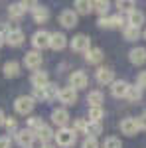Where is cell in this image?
Returning <instances> with one entry per match:
<instances>
[{
  "instance_id": "cell-39",
  "label": "cell",
  "mask_w": 146,
  "mask_h": 148,
  "mask_svg": "<svg viewBox=\"0 0 146 148\" xmlns=\"http://www.w3.org/2000/svg\"><path fill=\"white\" fill-rule=\"evenodd\" d=\"M136 85H138L142 91L146 89V71H140V73H138V77H136Z\"/></svg>"
},
{
  "instance_id": "cell-42",
  "label": "cell",
  "mask_w": 146,
  "mask_h": 148,
  "mask_svg": "<svg viewBox=\"0 0 146 148\" xmlns=\"http://www.w3.org/2000/svg\"><path fill=\"white\" fill-rule=\"evenodd\" d=\"M0 148H12L10 136H0Z\"/></svg>"
},
{
  "instance_id": "cell-15",
  "label": "cell",
  "mask_w": 146,
  "mask_h": 148,
  "mask_svg": "<svg viewBox=\"0 0 146 148\" xmlns=\"http://www.w3.org/2000/svg\"><path fill=\"white\" fill-rule=\"evenodd\" d=\"M14 136H16V144H18V146L30 148V144H32V140L36 138V134L32 132V130H28V128H20Z\"/></svg>"
},
{
  "instance_id": "cell-9",
  "label": "cell",
  "mask_w": 146,
  "mask_h": 148,
  "mask_svg": "<svg viewBox=\"0 0 146 148\" xmlns=\"http://www.w3.org/2000/svg\"><path fill=\"white\" fill-rule=\"evenodd\" d=\"M24 65L28 69H32V71H38V69L42 67V63H44V56H42V51H36V49H30V51H26V56H24Z\"/></svg>"
},
{
  "instance_id": "cell-28",
  "label": "cell",
  "mask_w": 146,
  "mask_h": 148,
  "mask_svg": "<svg viewBox=\"0 0 146 148\" xmlns=\"http://www.w3.org/2000/svg\"><path fill=\"white\" fill-rule=\"evenodd\" d=\"M114 6H117V10H119L121 16L123 14H130L132 10H136V4L132 0H119V2H114Z\"/></svg>"
},
{
  "instance_id": "cell-19",
  "label": "cell",
  "mask_w": 146,
  "mask_h": 148,
  "mask_svg": "<svg viewBox=\"0 0 146 148\" xmlns=\"http://www.w3.org/2000/svg\"><path fill=\"white\" fill-rule=\"evenodd\" d=\"M103 59H105V53L101 47H91L89 51H85V61L89 65H99Z\"/></svg>"
},
{
  "instance_id": "cell-22",
  "label": "cell",
  "mask_w": 146,
  "mask_h": 148,
  "mask_svg": "<svg viewBox=\"0 0 146 148\" xmlns=\"http://www.w3.org/2000/svg\"><path fill=\"white\" fill-rule=\"evenodd\" d=\"M36 136L40 138L44 144H49V142L53 140V136H56V130H53L49 125H45V123H44V125H42V128L36 132Z\"/></svg>"
},
{
  "instance_id": "cell-10",
  "label": "cell",
  "mask_w": 146,
  "mask_h": 148,
  "mask_svg": "<svg viewBox=\"0 0 146 148\" xmlns=\"http://www.w3.org/2000/svg\"><path fill=\"white\" fill-rule=\"evenodd\" d=\"M69 121H71V114L65 107H59V109H53L51 111V123L57 126V128H67Z\"/></svg>"
},
{
  "instance_id": "cell-3",
  "label": "cell",
  "mask_w": 146,
  "mask_h": 148,
  "mask_svg": "<svg viewBox=\"0 0 146 148\" xmlns=\"http://www.w3.org/2000/svg\"><path fill=\"white\" fill-rule=\"evenodd\" d=\"M4 40H6V44L10 47H20L24 44V40H26V36H24V32L18 26H10L4 32Z\"/></svg>"
},
{
  "instance_id": "cell-23",
  "label": "cell",
  "mask_w": 146,
  "mask_h": 148,
  "mask_svg": "<svg viewBox=\"0 0 146 148\" xmlns=\"http://www.w3.org/2000/svg\"><path fill=\"white\" fill-rule=\"evenodd\" d=\"M73 10L77 12V16H89L93 12V2L91 0H75Z\"/></svg>"
},
{
  "instance_id": "cell-21",
  "label": "cell",
  "mask_w": 146,
  "mask_h": 148,
  "mask_svg": "<svg viewBox=\"0 0 146 148\" xmlns=\"http://www.w3.org/2000/svg\"><path fill=\"white\" fill-rule=\"evenodd\" d=\"M32 18H34L36 24H45L49 20V8H45L42 4H38L34 10H32Z\"/></svg>"
},
{
  "instance_id": "cell-20",
  "label": "cell",
  "mask_w": 146,
  "mask_h": 148,
  "mask_svg": "<svg viewBox=\"0 0 146 148\" xmlns=\"http://www.w3.org/2000/svg\"><path fill=\"white\" fill-rule=\"evenodd\" d=\"M30 83H32L34 89H42V87H45V85L49 83L47 71H34V75L30 77Z\"/></svg>"
},
{
  "instance_id": "cell-25",
  "label": "cell",
  "mask_w": 146,
  "mask_h": 148,
  "mask_svg": "<svg viewBox=\"0 0 146 148\" xmlns=\"http://www.w3.org/2000/svg\"><path fill=\"white\" fill-rule=\"evenodd\" d=\"M111 10V2L109 0H95L93 2V12L99 14V18H105Z\"/></svg>"
},
{
  "instance_id": "cell-32",
  "label": "cell",
  "mask_w": 146,
  "mask_h": 148,
  "mask_svg": "<svg viewBox=\"0 0 146 148\" xmlns=\"http://www.w3.org/2000/svg\"><path fill=\"white\" fill-rule=\"evenodd\" d=\"M105 116V109L103 107H89V121L91 123H101Z\"/></svg>"
},
{
  "instance_id": "cell-16",
  "label": "cell",
  "mask_w": 146,
  "mask_h": 148,
  "mask_svg": "<svg viewBox=\"0 0 146 148\" xmlns=\"http://www.w3.org/2000/svg\"><path fill=\"white\" fill-rule=\"evenodd\" d=\"M67 36L63 34V32H53L51 34V40H49V47L53 49V51H61V49H65L67 47Z\"/></svg>"
},
{
  "instance_id": "cell-37",
  "label": "cell",
  "mask_w": 146,
  "mask_h": 148,
  "mask_svg": "<svg viewBox=\"0 0 146 148\" xmlns=\"http://www.w3.org/2000/svg\"><path fill=\"white\" fill-rule=\"evenodd\" d=\"M109 28H124V20L121 14L117 16H109Z\"/></svg>"
},
{
  "instance_id": "cell-7",
  "label": "cell",
  "mask_w": 146,
  "mask_h": 148,
  "mask_svg": "<svg viewBox=\"0 0 146 148\" xmlns=\"http://www.w3.org/2000/svg\"><path fill=\"white\" fill-rule=\"evenodd\" d=\"M57 99H59V103H63L65 107H73V105H77L79 101V95L77 91L73 89V87H59V91H57Z\"/></svg>"
},
{
  "instance_id": "cell-13",
  "label": "cell",
  "mask_w": 146,
  "mask_h": 148,
  "mask_svg": "<svg viewBox=\"0 0 146 148\" xmlns=\"http://www.w3.org/2000/svg\"><path fill=\"white\" fill-rule=\"evenodd\" d=\"M130 89V83L124 79H114V83L111 85V95L114 99H126V93Z\"/></svg>"
},
{
  "instance_id": "cell-18",
  "label": "cell",
  "mask_w": 146,
  "mask_h": 148,
  "mask_svg": "<svg viewBox=\"0 0 146 148\" xmlns=\"http://www.w3.org/2000/svg\"><path fill=\"white\" fill-rule=\"evenodd\" d=\"M128 59L132 65H144L146 63V47H132L128 51Z\"/></svg>"
},
{
  "instance_id": "cell-11",
  "label": "cell",
  "mask_w": 146,
  "mask_h": 148,
  "mask_svg": "<svg viewBox=\"0 0 146 148\" xmlns=\"http://www.w3.org/2000/svg\"><path fill=\"white\" fill-rule=\"evenodd\" d=\"M69 46L73 51H79V53H85V51H89L91 49V38L85 34H77L73 36V40L69 42Z\"/></svg>"
},
{
  "instance_id": "cell-36",
  "label": "cell",
  "mask_w": 146,
  "mask_h": 148,
  "mask_svg": "<svg viewBox=\"0 0 146 148\" xmlns=\"http://www.w3.org/2000/svg\"><path fill=\"white\" fill-rule=\"evenodd\" d=\"M103 148H123V142H121V138H117V136H109V138H105Z\"/></svg>"
},
{
  "instance_id": "cell-35",
  "label": "cell",
  "mask_w": 146,
  "mask_h": 148,
  "mask_svg": "<svg viewBox=\"0 0 146 148\" xmlns=\"http://www.w3.org/2000/svg\"><path fill=\"white\" fill-rule=\"evenodd\" d=\"M4 128L8 130V132H18V119L16 116H6V121H4Z\"/></svg>"
},
{
  "instance_id": "cell-29",
  "label": "cell",
  "mask_w": 146,
  "mask_h": 148,
  "mask_svg": "<svg viewBox=\"0 0 146 148\" xmlns=\"http://www.w3.org/2000/svg\"><path fill=\"white\" fill-rule=\"evenodd\" d=\"M126 101L128 103H140L142 101V89L138 85H130V89L126 93Z\"/></svg>"
},
{
  "instance_id": "cell-30",
  "label": "cell",
  "mask_w": 146,
  "mask_h": 148,
  "mask_svg": "<svg viewBox=\"0 0 146 148\" xmlns=\"http://www.w3.org/2000/svg\"><path fill=\"white\" fill-rule=\"evenodd\" d=\"M24 14H26V10L20 6V2H14V4L8 6V16H10L12 20H20Z\"/></svg>"
},
{
  "instance_id": "cell-46",
  "label": "cell",
  "mask_w": 146,
  "mask_h": 148,
  "mask_svg": "<svg viewBox=\"0 0 146 148\" xmlns=\"http://www.w3.org/2000/svg\"><path fill=\"white\" fill-rule=\"evenodd\" d=\"M142 38H144V40H146V30H144V32H142Z\"/></svg>"
},
{
  "instance_id": "cell-38",
  "label": "cell",
  "mask_w": 146,
  "mask_h": 148,
  "mask_svg": "<svg viewBox=\"0 0 146 148\" xmlns=\"http://www.w3.org/2000/svg\"><path fill=\"white\" fill-rule=\"evenodd\" d=\"M81 148H99V140L91 138V136H85V140L81 142Z\"/></svg>"
},
{
  "instance_id": "cell-33",
  "label": "cell",
  "mask_w": 146,
  "mask_h": 148,
  "mask_svg": "<svg viewBox=\"0 0 146 148\" xmlns=\"http://www.w3.org/2000/svg\"><path fill=\"white\" fill-rule=\"evenodd\" d=\"M99 134H103V123H91L87 125V136L91 138H97Z\"/></svg>"
},
{
  "instance_id": "cell-40",
  "label": "cell",
  "mask_w": 146,
  "mask_h": 148,
  "mask_svg": "<svg viewBox=\"0 0 146 148\" xmlns=\"http://www.w3.org/2000/svg\"><path fill=\"white\" fill-rule=\"evenodd\" d=\"M20 6H22L24 10H34L36 6H38V2H32V0H22V2H20Z\"/></svg>"
},
{
  "instance_id": "cell-24",
  "label": "cell",
  "mask_w": 146,
  "mask_h": 148,
  "mask_svg": "<svg viewBox=\"0 0 146 148\" xmlns=\"http://www.w3.org/2000/svg\"><path fill=\"white\" fill-rule=\"evenodd\" d=\"M144 22H146L144 12H140L138 8H136V10H132L130 14H128V26H132V28H140V26H142Z\"/></svg>"
},
{
  "instance_id": "cell-6",
  "label": "cell",
  "mask_w": 146,
  "mask_h": 148,
  "mask_svg": "<svg viewBox=\"0 0 146 148\" xmlns=\"http://www.w3.org/2000/svg\"><path fill=\"white\" fill-rule=\"evenodd\" d=\"M57 20H59V24H61L65 30H73L79 24V16L73 8H65V10L59 12V18H57Z\"/></svg>"
},
{
  "instance_id": "cell-31",
  "label": "cell",
  "mask_w": 146,
  "mask_h": 148,
  "mask_svg": "<svg viewBox=\"0 0 146 148\" xmlns=\"http://www.w3.org/2000/svg\"><path fill=\"white\" fill-rule=\"evenodd\" d=\"M87 125H89V121H85V119H75L71 130H73L75 134H85V136H87Z\"/></svg>"
},
{
  "instance_id": "cell-41",
  "label": "cell",
  "mask_w": 146,
  "mask_h": 148,
  "mask_svg": "<svg viewBox=\"0 0 146 148\" xmlns=\"http://www.w3.org/2000/svg\"><path fill=\"white\" fill-rule=\"evenodd\" d=\"M136 121H138V128L140 130H146V111L140 113V116H136Z\"/></svg>"
},
{
  "instance_id": "cell-4",
  "label": "cell",
  "mask_w": 146,
  "mask_h": 148,
  "mask_svg": "<svg viewBox=\"0 0 146 148\" xmlns=\"http://www.w3.org/2000/svg\"><path fill=\"white\" fill-rule=\"evenodd\" d=\"M57 85L56 83H47L45 87H42V89H34V97L36 101H44V103H47V101H53V99H57Z\"/></svg>"
},
{
  "instance_id": "cell-45",
  "label": "cell",
  "mask_w": 146,
  "mask_h": 148,
  "mask_svg": "<svg viewBox=\"0 0 146 148\" xmlns=\"http://www.w3.org/2000/svg\"><path fill=\"white\" fill-rule=\"evenodd\" d=\"M42 148H57V146H56V144H51V142H49V144H44Z\"/></svg>"
},
{
  "instance_id": "cell-5",
  "label": "cell",
  "mask_w": 146,
  "mask_h": 148,
  "mask_svg": "<svg viewBox=\"0 0 146 148\" xmlns=\"http://www.w3.org/2000/svg\"><path fill=\"white\" fill-rule=\"evenodd\" d=\"M49 40H51V34L47 30H38L32 34V46H34L36 51H42V49H47L49 47Z\"/></svg>"
},
{
  "instance_id": "cell-34",
  "label": "cell",
  "mask_w": 146,
  "mask_h": 148,
  "mask_svg": "<svg viewBox=\"0 0 146 148\" xmlns=\"http://www.w3.org/2000/svg\"><path fill=\"white\" fill-rule=\"evenodd\" d=\"M42 125H44L42 116H30V119H28V126H26V128H28V130H32V132L36 134V132L42 128Z\"/></svg>"
},
{
  "instance_id": "cell-14",
  "label": "cell",
  "mask_w": 146,
  "mask_h": 148,
  "mask_svg": "<svg viewBox=\"0 0 146 148\" xmlns=\"http://www.w3.org/2000/svg\"><path fill=\"white\" fill-rule=\"evenodd\" d=\"M119 126H121V132L126 134V136H136V132L140 130V128H138V121H136L134 116H126V119H123Z\"/></svg>"
},
{
  "instance_id": "cell-27",
  "label": "cell",
  "mask_w": 146,
  "mask_h": 148,
  "mask_svg": "<svg viewBox=\"0 0 146 148\" xmlns=\"http://www.w3.org/2000/svg\"><path fill=\"white\" fill-rule=\"evenodd\" d=\"M140 36H142L140 28H132V26H128V24L123 28V38L126 40V42H136Z\"/></svg>"
},
{
  "instance_id": "cell-26",
  "label": "cell",
  "mask_w": 146,
  "mask_h": 148,
  "mask_svg": "<svg viewBox=\"0 0 146 148\" xmlns=\"http://www.w3.org/2000/svg\"><path fill=\"white\" fill-rule=\"evenodd\" d=\"M87 103H89V107H103V103H105V95H103V91H99V89L89 91V95H87Z\"/></svg>"
},
{
  "instance_id": "cell-44",
  "label": "cell",
  "mask_w": 146,
  "mask_h": 148,
  "mask_svg": "<svg viewBox=\"0 0 146 148\" xmlns=\"http://www.w3.org/2000/svg\"><path fill=\"white\" fill-rule=\"evenodd\" d=\"M4 44H6V40H4V32H2V30H0V47L4 46Z\"/></svg>"
},
{
  "instance_id": "cell-1",
  "label": "cell",
  "mask_w": 146,
  "mask_h": 148,
  "mask_svg": "<svg viewBox=\"0 0 146 148\" xmlns=\"http://www.w3.org/2000/svg\"><path fill=\"white\" fill-rule=\"evenodd\" d=\"M53 140H56V146H59V148H73L75 142H77V134L69 126L67 128H57Z\"/></svg>"
},
{
  "instance_id": "cell-2",
  "label": "cell",
  "mask_w": 146,
  "mask_h": 148,
  "mask_svg": "<svg viewBox=\"0 0 146 148\" xmlns=\"http://www.w3.org/2000/svg\"><path fill=\"white\" fill-rule=\"evenodd\" d=\"M36 107V99L32 95H20V97H16V101H14V111L18 114H30L34 111Z\"/></svg>"
},
{
  "instance_id": "cell-43",
  "label": "cell",
  "mask_w": 146,
  "mask_h": 148,
  "mask_svg": "<svg viewBox=\"0 0 146 148\" xmlns=\"http://www.w3.org/2000/svg\"><path fill=\"white\" fill-rule=\"evenodd\" d=\"M4 121H6V114H4V111L0 109V126H4Z\"/></svg>"
},
{
  "instance_id": "cell-12",
  "label": "cell",
  "mask_w": 146,
  "mask_h": 148,
  "mask_svg": "<svg viewBox=\"0 0 146 148\" xmlns=\"http://www.w3.org/2000/svg\"><path fill=\"white\" fill-rule=\"evenodd\" d=\"M95 79L99 85H112L114 83V69L112 67H99L95 71Z\"/></svg>"
},
{
  "instance_id": "cell-17",
  "label": "cell",
  "mask_w": 146,
  "mask_h": 148,
  "mask_svg": "<svg viewBox=\"0 0 146 148\" xmlns=\"http://www.w3.org/2000/svg\"><path fill=\"white\" fill-rule=\"evenodd\" d=\"M20 69H22V65H20L16 59H8V61L2 65V73H4V77L14 79V77H18V75H20Z\"/></svg>"
},
{
  "instance_id": "cell-8",
  "label": "cell",
  "mask_w": 146,
  "mask_h": 148,
  "mask_svg": "<svg viewBox=\"0 0 146 148\" xmlns=\"http://www.w3.org/2000/svg\"><path fill=\"white\" fill-rule=\"evenodd\" d=\"M87 85H89V77H87V73H85V71L75 69V71H71V73H69V87H73L75 91L85 89Z\"/></svg>"
}]
</instances>
